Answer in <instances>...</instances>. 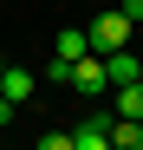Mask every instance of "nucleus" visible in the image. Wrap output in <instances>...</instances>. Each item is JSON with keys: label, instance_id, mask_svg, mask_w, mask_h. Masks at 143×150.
<instances>
[{"label": "nucleus", "instance_id": "3", "mask_svg": "<svg viewBox=\"0 0 143 150\" xmlns=\"http://www.w3.org/2000/svg\"><path fill=\"white\" fill-rule=\"evenodd\" d=\"M33 91H39V79L26 65H0V98L7 105H33Z\"/></svg>", "mask_w": 143, "mask_h": 150}, {"label": "nucleus", "instance_id": "2", "mask_svg": "<svg viewBox=\"0 0 143 150\" xmlns=\"http://www.w3.org/2000/svg\"><path fill=\"white\" fill-rule=\"evenodd\" d=\"M85 33H91V52H117V46H130V20L124 13H98Z\"/></svg>", "mask_w": 143, "mask_h": 150}, {"label": "nucleus", "instance_id": "10", "mask_svg": "<svg viewBox=\"0 0 143 150\" xmlns=\"http://www.w3.org/2000/svg\"><path fill=\"white\" fill-rule=\"evenodd\" d=\"M117 13H124L130 26H137V20H143V0H124V7H117Z\"/></svg>", "mask_w": 143, "mask_h": 150}, {"label": "nucleus", "instance_id": "9", "mask_svg": "<svg viewBox=\"0 0 143 150\" xmlns=\"http://www.w3.org/2000/svg\"><path fill=\"white\" fill-rule=\"evenodd\" d=\"M39 150H72V131H46V137H39Z\"/></svg>", "mask_w": 143, "mask_h": 150}, {"label": "nucleus", "instance_id": "1", "mask_svg": "<svg viewBox=\"0 0 143 150\" xmlns=\"http://www.w3.org/2000/svg\"><path fill=\"white\" fill-rule=\"evenodd\" d=\"M72 91H78V98H104V91H111L104 52H85V59H72Z\"/></svg>", "mask_w": 143, "mask_h": 150}, {"label": "nucleus", "instance_id": "5", "mask_svg": "<svg viewBox=\"0 0 143 150\" xmlns=\"http://www.w3.org/2000/svg\"><path fill=\"white\" fill-rule=\"evenodd\" d=\"M137 52H130V46H117V52H104V72H111V85H137Z\"/></svg>", "mask_w": 143, "mask_h": 150}, {"label": "nucleus", "instance_id": "6", "mask_svg": "<svg viewBox=\"0 0 143 150\" xmlns=\"http://www.w3.org/2000/svg\"><path fill=\"white\" fill-rule=\"evenodd\" d=\"M52 52H59V59H85V52H91V33H85V26H65Z\"/></svg>", "mask_w": 143, "mask_h": 150}, {"label": "nucleus", "instance_id": "8", "mask_svg": "<svg viewBox=\"0 0 143 150\" xmlns=\"http://www.w3.org/2000/svg\"><path fill=\"white\" fill-rule=\"evenodd\" d=\"M117 91V117H143V85H111Z\"/></svg>", "mask_w": 143, "mask_h": 150}, {"label": "nucleus", "instance_id": "4", "mask_svg": "<svg viewBox=\"0 0 143 150\" xmlns=\"http://www.w3.org/2000/svg\"><path fill=\"white\" fill-rule=\"evenodd\" d=\"M72 150H111L104 117H78V124H72Z\"/></svg>", "mask_w": 143, "mask_h": 150}, {"label": "nucleus", "instance_id": "7", "mask_svg": "<svg viewBox=\"0 0 143 150\" xmlns=\"http://www.w3.org/2000/svg\"><path fill=\"white\" fill-rule=\"evenodd\" d=\"M111 150H143V117H124L111 131Z\"/></svg>", "mask_w": 143, "mask_h": 150}, {"label": "nucleus", "instance_id": "12", "mask_svg": "<svg viewBox=\"0 0 143 150\" xmlns=\"http://www.w3.org/2000/svg\"><path fill=\"white\" fill-rule=\"evenodd\" d=\"M137 85H143V65H137Z\"/></svg>", "mask_w": 143, "mask_h": 150}, {"label": "nucleus", "instance_id": "11", "mask_svg": "<svg viewBox=\"0 0 143 150\" xmlns=\"http://www.w3.org/2000/svg\"><path fill=\"white\" fill-rule=\"evenodd\" d=\"M13 111H20V105H7V98H0V131H7V117H13Z\"/></svg>", "mask_w": 143, "mask_h": 150}]
</instances>
